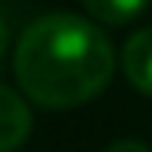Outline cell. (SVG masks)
Returning a JSON list of instances; mask_svg holds the SVG:
<instances>
[{"mask_svg":"<svg viewBox=\"0 0 152 152\" xmlns=\"http://www.w3.org/2000/svg\"><path fill=\"white\" fill-rule=\"evenodd\" d=\"M103 152H152V149L142 145V142H136V139H122V142H113V145L103 149Z\"/></svg>","mask_w":152,"mask_h":152,"instance_id":"cell-5","label":"cell"},{"mask_svg":"<svg viewBox=\"0 0 152 152\" xmlns=\"http://www.w3.org/2000/svg\"><path fill=\"white\" fill-rule=\"evenodd\" d=\"M83 7L89 10V17L96 23H106V27H122V23L136 20L149 0H83Z\"/></svg>","mask_w":152,"mask_h":152,"instance_id":"cell-4","label":"cell"},{"mask_svg":"<svg viewBox=\"0 0 152 152\" xmlns=\"http://www.w3.org/2000/svg\"><path fill=\"white\" fill-rule=\"evenodd\" d=\"M7 53V27H4V17H0V60Z\"/></svg>","mask_w":152,"mask_h":152,"instance_id":"cell-6","label":"cell"},{"mask_svg":"<svg viewBox=\"0 0 152 152\" xmlns=\"http://www.w3.org/2000/svg\"><path fill=\"white\" fill-rule=\"evenodd\" d=\"M122 73L142 96H152V27H142L126 40Z\"/></svg>","mask_w":152,"mask_h":152,"instance_id":"cell-3","label":"cell"},{"mask_svg":"<svg viewBox=\"0 0 152 152\" xmlns=\"http://www.w3.org/2000/svg\"><path fill=\"white\" fill-rule=\"evenodd\" d=\"M116 53L96 23L76 13H46L20 33L13 73L30 103L76 109L96 99L113 80Z\"/></svg>","mask_w":152,"mask_h":152,"instance_id":"cell-1","label":"cell"},{"mask_svg":"<svg viewBox=\"0 0 152 152\" xmlns=\"http://www.w3.org/2000/svg\"><path fill=\"white\" fill-rule=\"evenodd\" d=\"M30 129H33L30 106L23 103L20 93L0 83V152H17L30 139Z\"/></svg>","mask_w":152,"mask_h":152,"instance_id":"cell-2","label":"cell"}]
</instances>
